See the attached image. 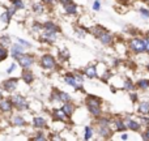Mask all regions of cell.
I'll return each mask as SVG.
<instances>
[{"instance_id":"8","label":"cell","mask_w":149,"mask_h":141,"mask_svg":"<svg viewBox=\"0 0 149 141\" xmlns=\"http://www.w3.org/2000/svg\"><path fill=\"white\" fill-rule=\"evenodd\" d=\"M97 37L101 39V42H102V43H105V44H109L111 42V35L109 33H106V31H101Z\"/></svg>"},{"instance_id":"32","label":"cell","mask_w":149,"mask_h":141,"mask_svg":"<svg viewBox=\"0 0 149 141\" xmlns=\"http://www.w3.org/2000/svg\"><path fill=\"white\" fill-rule=\"evenodd\" d=\"M140 13H141L144 17H149V12H148L147 9H140Z\"/></svg>"},{"instance_id":"28","label":"cell","mask_w":149,"mask_h":141,"mask_svg":"<svg viewBox=\"0 0 149 141\" xmlns=\"http://www.w3.org/2000/svg\"><path fill=\"white\" fill-rule=\"evenodd\" d=\"M7 58V50L5 49H0V60L5 59Z\"/></svg>"},{"instance_id":"11","label":"cell","mask_w":149,"mask_h":141,"mask_svg":"<svg viewBox=\"0 0 149 141\" xmlns=\"http://www.w3.org/2000/svg\"><path fill=\"white\" fill-rule=\"evenodd\" d=\"M10 108H12V105H10L9 101H1L0 102V110L1 111L8 113V111H10Z\"/></svg>"},{"instance_id":"12","label":"cell","mask_w":149,"mask_h":141,"mask_svg":"<svg viewBox=\"0 0 149 141\" xmlns=\"http://www.w3.org/2000/svg\"><path fill=\"white\" fill-rule=\"evenodd\" d=\"M43 38H45V39H49V41H54V39L56 38V31L46 30V33L43 34Z\"/></svg>"},{"instance_id":"35","label":"cell","mask_w":149,"mask_h":141,"mask_svg":"<svg viewBox=\"0 0 149 141\" xmlns=\"http://www.w3.org/2000/svg\"><path fill=\"white\" fill-rule=\"evenodd\" d=\"M144 43H145V50H147V51H149V38L145 39Z\"/></svg>"},{"instance_id":"13","label":"cell","mask_w":149,"mask_h":141,"mask_svg":"<svg viewBox=\"0 0 149 141\" xmlns=\"http://www.w3.org/2000/svg\"><path fill=\"white\" fill-rule=\"evenodd\" d=\"M85 74H86L89 78H93V77L97 76V72H95V68L94 67H88L85 69Z\"/></svg>"},{"instance_id":"19","label":"cell","mask_w":149,"mask_h":141,"mask_svg":"<svg viewBox=\"0 0 149 141\" xmlns=\"http://www.w3.org/2000/svg\"><path fill=\"white\" fill-rule=\"evenodd\" d=\"M58 99L62 101V102H68L70 101V95L64 92H59L58 93Z\"/></svg>"},{"instance_id":"15","label":"cell","mask_w":149,"mask_h":141,"mask_svg":"<svg viewBox=\"0 0 149 141\" xmlns=\"http://www.w3.org/2000/svg\"><path fill=\"white\" fill-rule=\"evenodd\" d=\"M126 127H128V128L132 129V131H139L140 124L136 123V122H134V120H130V122H127V126Z\"/></svg>"},{"instance_id":"23","label":"cell","mask_w":149,"mask_h":141,"mask_svg":"<svg viewBox=\"0 0 149 141\" xmlns=\"http://www.w3.org/2000/svg\"><path fill=\"white\" fill-rule=\"evenodd\" d=\"M90 137H92V128L86 127V128H85V140H89Z\"/></svg>"},{"instance_id":"29","label":"cell","mask_w":149,"mask_h":141,"mask_svg":"<svg viewBox=\"0 0 149 141\" xmlns=\"http://www.w3.org/2000/svg\"><path fill=\"white\" fill-rule=\"evenodd\" d=\"M8 20H9V15L7 13H3L1 15V21H4V22H8Z\"/></svg>"},{"instance_id":"33","label":"cell","mask_w":149,"mask_h":141,"mask_svg":"<svg viewBox=\"0 0 149 141\" xmlns=\"http://www.w3.org/2000/svg\"><path fill=\"white\" fill-rule=\"evenodd\" d=\"M93 8H94L95 10H98V9L101 8V4L98 3V0H95V3H94V5H93Z\"/></svg>"},{"instance_id":"16","label":"cell","mask_w":149,"mask_h":141,"mask_svg":"<svg viewBox=\"0 0 149 141\" xmlns=\"http://www.w3.org/2000/svg\"><path fill=\"white\" fill-rule=\"evenodd\" d=\"M34 126L38 127V128H42V127L46 126V120L43 118H36L34 119Z\"/></svg>"},{"instance_id":"18","label":"cell","mask_w":149,"mask_h":141,"mask_svg":"<svg viewBox=\"0 0 149 141\" xmlns=\"http://www.w3.org/2000/svg\"><path fill=\"white\" fill-rule=\"evenodd\" d=\"M73 110H74V107L71 105V103H65L64 107H63V111H64L65 115H71V114L73 113Z\"/></svg>"},{"instance_id":"25","label":"cell","mask_w":149,"mask_h":141,"mask_svg":"<svg viewBox=\"0 0 149 141\" xmlns=\"http://www.w3.org/2000/svg\"><path fill=\"white\" fill-rule=\"evenodd\" d=\"M116 128L119 129V131H124V129H126V124L123 123V122H116Z\"/></svg>"},{"instance_id":"38","label":"cell","mask_w":149,"mask_h":141,"mask_svg":"<svg viewBox=\"0 0 149 141\" xmlns=\"http://www.w3.org/2000/svg\"><path fill=\"white\" fill-rule=\"evenodd\" d=\"M141 122H144L145 124H149V119H145V118H141Z\"/></svg>"},{"instance_id":"27","label":"cell","mask_w":149,"mask_h":141,"mask_svg":"<svg viewBox=\"0 0 149 141\" xmlns=\"http://www.w3.org/2000/svg\"><path fill=\"white\" fill-rule=\"evenodd\" d=\"M12 1L15 4V8H24L22 1H20V0H12Z\"/></svg>"},{"instance_id":"10","label":"cell","mask_w":149,"mask_h":141,"mask_svg":"<svg viewBox=\"0 0 149 141\" xmlns=\"http://www.w3.org/2000/svg\"><path fill=\"white\" fill-rule=\"evenodd\" d=\"M139 113L143 115H148L149 114V102H141L139 107Z\"/></svg>"},{"instance_id":"37","label":"cell","mask_w":149,"mask_h":141,"mask_svg":"<svg viewBox=\"0 0 149 141\" xmlns=\"http://www.w3.org/2000/svg\"><path fill=\"white\" fill-rule=\"evenodd\" d=\"M143 137H144L145 140H149V129H148L147 132H145V133H144V136H143Z\"/></svg>"},{"instance_id":"42","label":"cell","mask_w":149,"mask_h":141,"mask_svg":"<svg viewBox=\"0 0 149 141\" xmlns=\"http://www.w3.org/2000/svg\"><path fill=\"white\" fill-rule=\"evenodd\" d=\"M148 35H149V33H148Z\"/></svg>"},{"instance_id":"5","label":"cell","mask_w":149,"mask_h":141,"mask_svg":"<svg viewBox=\"0 0 149 141\" xmlns=\"http://www.w3.org/2000/svg\"><path fill=\"white\" fill-rule=\"evenodd\" d=\"M12 101H13V103H15V106H17L18 108H26L28 107V103H26L25 98L21 97V95H15Z\"/></svg>"},{"instance_id":"24","label":"cell","mask_w":149,"mask_h":141,"mask_svg":"<svg viewBox=\"0 0 149 141\" xmlns=\"http://www.w3.org/2000/svg\"><path fill=\"white\" fill-rule=\"evenodd\" d=\"M13 122H15V124H17V126H22L25 122H24L22 118H20V116H16L15 119H13Z\"/></svg>"},{"instance_id":"2","label":"cell","mask_w":149,"mask_h":141,"mask_svg":"<svg viewBox=\"0 0 149 141\" xmlns=\"http://www.w3.org/2000/svg\"><path fill=\"white\" fill-rule=\"evenodd\" d=\"M131 49L134 50L135 52H143L145 50V43L143 39L135 38L131 41Z\"/></svg>"},{"instance_id":"6","label":"cell","mask_w":149,"mask_h":141,"mask_svg":"<svg viewBox=\"0 0 149 141\" xmlns=\"http://www.w3.org/2000/svg\"><path fill=\"white\" fill-rule=\"evenodd\" d=\"M63 4H64V8L68 13H76V5L73 4L71 0H62Z\"/></svg>"},{"instance_id":"26","label":"cell","mask_w":149,"mask_h":141,"mask_svg":"<svg viewBox=\"0 0 149 141\" xmlns=\"http://www.w3.org/2000/svg\"><path fill=\"white\" fill-rule=\"evenodd\" d=\"M0 43L4 44V46H7V44L10 43V41H9V38H8V37H1V38H0Z\"/></svg>"},{"instance_id":"7","label":"cell","mask_w":149,"mask_h":141,"mask_svg":"<svg viewBox=\"0 0 149 141\" xmlns=\"http://www.w3.org/2000/svg\"><path fill=\"white\" fill-rule=\"evenodd\" d=\"M16 86H17V80L16 78L8 80V81H5V84H4L5 90H8V92H13V90L16 89Z\"/></svg>"},{"instance_id":"40","label":"cell","mask_w":149,"mask_h":141,"mask_svg":"<svg viewBox=\"0 0 149 141\" xmlns=\"http://www.w3.org/2000/svg\"><path fill=\"white\" fill-rule=\"evenodd\" d=\"M122 139H123V140H127V139H128V136H127V135H123V136H122Z\"/></svg>"},{"instance_id":"9","label":"cell","mask_w":149,"mask_h":141,"mask_svg":"<svg viewBox=\"0 0 149 141\" xmlns=\"http://www.w3.org/2000/svg\"><path fill=\"white\" fill-rule=\"evenodd\" d=\"M65 82L70 84L71 86H73V88H81V84L77 82V80L74 78V76H72V74H68V76L65 77Z\"/></svg>"},{"instance_id":"1","label":"cell","mask_w":149,"mask_h":141,"mask_svg":"<svg viewBox=\"0 0 149 141\" xmlns=\"http://www.w3.org/2000/svg\"><path fill=\"white\" fill-rule=\"evenodd\" d=\"M88 103V108H89V111L93 114V115H100L101 114V108H100V99H98L97 97H93V95H90L89 98H88L86 101Z\"/></svg>"},{"instance_id":"39","label":"cell","mask_w":149,"mask_h":141,"mask_svg":"<svg viewBox=\"0 0 149 141\" xmlns=\"http://www.w3.org/2000/svg\"><path fill=\"white\" fill-rule=\"evenodd\" d=\"M43 139H45V137H43V136H41V135H39V136H37V137H36V140H43Z\"/></svg>"},{"instance_id":"14","label":"cell","mask_w":149,"mask_h":141,"mask_svg":"<svg viewBox=\"0 0 149 141\" xmlns=\"http://www.w3.org/2000/svg\"><path fill=\"white\" fill-rule=\"evenodd\" d=\"M22 51H24L22 47L18 46V44H15V46L12 47V55H13V56H16V58H17L18 55L22 54Z\"/></svg>"},{"instance_id":"36","label":"cell","mask_w":149,"mask_h":141,"mask_svg":"<svg viewBox=\"0 0 149 141\" xmlns=\"http://www.w3.org/2000/svg\"><path fill=\"white\" fill-rule=\"evenodd\" d=\"M15 68H16V64H12V65L9 67V69H8L7 72H8V73H10V72H13V69H15Z\"/></svg>"},{"instance_id":"17","label":"cell","mask_w":149,"mask_h":141,"mask_svg":"<svg viewBox=\"0 0 149 141\" xmlns=\"http://www.w3.org/2000/svg\"><path fill=\"white\" fill-rule=\"evenodd\" d=\"M22 78L25 80L26 82H31V81H33V73H31L30 71H24Z\"/></svg>"},{"instance_id":"20","label":"cell","mask_w":149,"mask_h":141,"mask_svg":"<svg viewBox=\"0 0 149 141\" xmlns=\"http://www.w3.org/2000/svg\"><path fill=\"white\" fill-rule=\"evenodd\" d=\"M45 28H46V30H50V31H56L58 30V26L52 22H46L45 24Z\"/></svg>"},{"instance_id":"41","label":"cell","mask_w":149,"mask_h":141,"mask_svg":"<svg viewBox=\"0 0 149 141\" xmlns=\"http://www.w3.org/2000/svg\"><path fill=\"white\" fill-rule=\"evenodd\" d=\"M148 68H149V65H148Z\"/></svg>"},{"instance_id":"31","label":"cell","mask_w":149,"mask_h":141,"mask_svg":"<svg viewBox=\"0 0 149 141\" xmlns=\"http://www.w3.org/2000/svg\"><path fill=\"white\" fill-rule=\"evenodd\" d=\"M34 12H38V13H41L42 12V7L39 4H36L34 5Z\"/></svg>"},{"instance_id":"21","label":"cell","mask_w":149,"mask_h":141,"mask_svg":"<svg viewBox=\"0 0 149 141\" xmlns=\"http://www.w3.org/2000/svg\"><path fill=\"white\" fill-rule=\"evenodd\" d=\"M55 118L59 119V120H64L65 119V114L63 110H56L55 111Z\"/></svg>"},{"instance_id":"4","label":"cell","mask_w":149,"mask_h":141,"mask_svg":"<svg viewBox=\"0 0 149 141\" xmlns=\"http://www.w3.org/2000/svg\"><path fill=\"white\" fill-rule=\"evenodd\" d=\"M42 67L43 68H47V69H51V68L55 67V60L52 56H50V55H45L43 58H42Z\"/></svg>"},{"instance_id":"3","label":"cell","mask_w":149,"mask_h":141,"mask_svg":"<svg viewBox=\"0 0 149 141\" xmlns=\"http://www.w3.org/2000/svg\"><path fill=\"white\" fill-rule=\"evenodd\" d=\"M17 59H18V62H20V64L22 65L24 68H28V67H30L31 64H33V58L31 56H29V55H18L17 56Z\"/></svg>"},{"instance_id":"22","label":"cell","mask_w":149,"mask_h":141,"mask_svg":"<svg viewBox=\"0 0 149 141\" xmlns=\"http://www.w3.org/2000/svg\"><path fill=\"white\" fill-rule=\"evenodd\" d=\"M139 86L141 88V89H148V88H149V81H148V80H140V81H139Z\"/></svg>"},{"instance_id":"34","label":"cell","mask_w":149,"mask_h":141,"mask_svg":"<svg viewBox=\"0 0 149 141\" xmlns=\"http://www.w3.org/2000/svg\"><path fill=\"white\" fill-rule=\"evenodd\" d=\"M18 43H21V44H24V46H26V47H29L30 44L28 43V42H25V41H22V39H18Z\"/></svg>"},{"instance_id":"30","label":"cell","mask_w":149,"mask_h":141,"mask_svg":"<svg viewBox=\"0 0 149 141\" xmlns=\"http://www.w3.org/2000/svg\"><path fill=\"white\" fill-rule=\"evenodd\" d=\"M124 88H126L127 90H131L132 89V82L130 81V80H127V81H126V86H124Z\"/></svg>"}]
</instances>
